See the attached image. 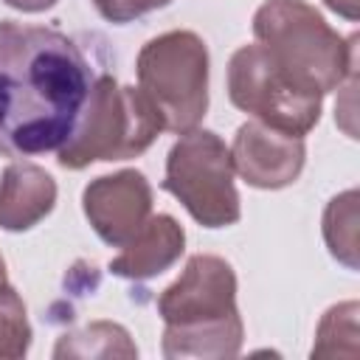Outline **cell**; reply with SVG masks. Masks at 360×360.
I'll list each match as a JSON object with an SVG mask.
<instances>
[{"mask_svg": "<svg viewBox=\"0 0 360 360\" xmlns=\"http://www.w3.org/2000/svg\"><path fill=\"white\" fill-rule=\"evenodd\" d=\"M186 250V231L183 225L169 217L158 214L143 222V228L124 245V250L110 262L112 276L146 281L169 270Z\"/></svg>", "mask_w": 360, "mask_h": 360, "instance_id": "cell-10", "label": "cell"}, {"mask_svg": "<svg viewBox=\"0 0 360 360\" xmlns=\"http://www.w3.org/2000/svg\"><path fill=\"white\" fill-rule=\"evenodd\" d=\"M228 98L256 121L301 138L315 129L323 107V96L287 82L259 45H242L233 51L228 62Z\"/></svg>", "mask_w": 360, "mask_h": 360, "instance_id": "cell-7", "label": "cell"}, {"mask_svg": "<svg viewBox=\"0 0 360 360\" xmlns=\"http://www.w3.org/2000/svg\"><path fill=\"white\" fill-rule=\"evenodd\" d=\"M138 346L132 343L129 332L112 321H93L79 332H65L56 346L53 357H135Z\"/></svg>", "mask_w": 360, "mask_h": 360, "instance_id": "cell-12", "label": "cell"}, {"mask_svg": "<svg viewBox=\"0 0 360 360\" xmlns=\"http://www.w3.org/2000/svg\"><path fill=\"white\" fill-rule=\"evenodd\" d=\"M323 3H326L335 14H340V17L352 20V22H354V20H357V14H360V11H357L360 0H323Z\"/></svg>", "mask_w": 360, "mask_h": 360, "instance_id": "cell-18", "label": "cell"}, {"mask_svg": "<svg viewBox=\"0 0 360 360\" xmlns=\"http://www.w3.org/2000/svg\"><path fill=\"white\" fill-rule=\"evenodd\" d=\"M163 132V121L141 87L118 84L110 73L93 79L84 110L70 138L59 146V166L79 172L98 160H129L143 155Z\"/></svg>", "mask_w": 360, "mask_h": 360, "instance_id": "cell-4", "label": "cell"}, {"mask_svg": "<svg viewBox=\"0 0 360 360\" xmlns=\"http://www.w3.org/2000/svg\"><path fill=\"white\" fill-rule=\"evenodd\" d=\"M56 205V180L37 163L14 160L0 177V228L28 231Z\"/></svg>", "mask_w": 360, "mask_h": 360, "instance_id": "cell-11", "label": "cell"}, {"mask_svg": "<svg viewBox=\"0 0 360 360\" xmlns=\"http://www.w3.org/2000/svg\"><path fill=\"white\" fill-rule=\"evenodd\" d=\"M31 349V323L20 292L0 284V360H20Z\"/></svg>", "mask_w": 360, "mask_h": 360, "instance_id": "cell-14", "label": "cell"}, {"mask_svg": "<svg viewBox=\"0 0 360 360\" xmlns=\"http://www.w3.org/2000/svg\"><path fill=\"white\" fill-rule=\"evenodd\" d=\"M0 284H6V262H3V256H0Z\"/></svg>", "mask_w": 360, "mask_h": 360, "instance_id": "cell-19", "label": "cell"}, {"mask_svg": "<svg viewBox=\"0 0 360 360\" xmlns=\"http://www.w3.org/2000/svg\"><path fill=\"white\" fill-rule=\"evenodd\" d=\"M231 149L233 172L253 188L276 191L298 180L307 160L301 135L273 129L262 121H248L236 129Z\"/></svg>", "mask_w": 360, "mask_h": 360, "instance_id": "cell-9", "label": "cell"}, {"mask_svg": "<svg viewBox=\"0 0 360 360\" xmlns=\"http://www.w3.org/2000/svg\"><path fill=\"white\" fill-rule=\"evenodd\" d=\"M6 6L17 8V11H25V14H39V11H48L53 8L59 0H3Z\"/></svg>", "mask_w": 360, "mask_h": 360, "instance_id": "cell-17", "label": "cell"}, {"mask_svg": "<svg viewBox=\"0 0 360 360\" xmlns=\"http://www.w3.org/2000/svg\"><path fill=\"white\" fill-rule=\"evenodd\" d=\"M82 208L107 245L124 248L152 217V186L135 169L101 174L84 186Z\"/></svg>", "mask_w": 360, "mask_h": 360, "instance_id": "cell-8", "label": "cell"}, {"mask_svg": "<svg viewBox=\"0 0 360 360\" xmlns=\"http://www.w3.org/2000/svg\"><path fill=\"white\" fill-rule=\"evenodd\" d=\"M256 45L295 87L326 96L354 76L357 37H340L304 0H267L253 14Z\"/></svg>", "mask_w": 360, "mask_h": 360, "instance_id": "cell-3", "label": "cell"}, {"mask_svg": "<svg viewBox=\"0 0 360 360\" xmlns=\"http://www.w3.org/2000/svg\"><path fill=\"white\" fill-rule=\"evenodd\" d=\"M323 239L329 253L357 270V191L349 188L329 200L323 211Z\"/></svg>", "mask_w": 360, "mask_h": 360, "instance_id": "cell-13", "label": "cell"}, {"mask_svg": "<svg viewBox=\"0 0 360 360\" xmlns=\"http://www.w3.org/2000/svg\"><path fill=\"white\" fill-rule=\"evenodd\" d=\"M163 318V354L177 357H236L245 326L236 309V273L222 256L197 253L158 298Z\"/></svg>", "mask_w": 360, "mask_h": 360, "instance_id": "cell-2", "label": "cell"}, {"mask_svg": "<svg viewBox=\"0 0 360 360\" xmlns=\"http://www.w3.org/2000/svg\"><path fill=\"white\" fill-rule=\"evenodd\" d=\"M172 0H93L96 11L107 20V22H115V25H124V22H132L149 11H158L163 6H169Z\"/></svg>", "mask_w": 360, "mask_h": 360, "instance_id": "cell-16", "label": "cell"}, {"mask_svg": "<svg viewBox=\"0 0 360 360\" xmlns=\"http://www.w3.org/2000/svg\"><path fill=\"white\" fill-rule=\"evenodd\" d=\"M233 177L236 172L225 141L211 129L194 127L169 149L163 188L174 194L202 228H228L242 217Z\"/></svg>", "mask_w": 360, "mask_h": 360, "instance_id": "cell-6", "label": "cell"}, {"mask_svg": "<svg viewBox=\"0 0 360 360\" xmlns=\"http://www.w3.org/2000/svg\"><path fill=\"white\" fill-rule=\"evenodd\" d=\"M135 73L163 129L183 135L202 121L208 110V48L200 34L177 28L152 37L138 51Z\"/></svg>", "mask_w": 360, "mask_h": 360, "instance_id": "cell-5", "label": "cell"}, {"mask_svg": "<svg viewBox=\"0 0 360 360\" xmlns=\"http://www.w3.org/2000/svg\"><path fill=\"white\" fill-rule=\"evenodd\" d=\"M93 79L87 56L68 34L0 20V155L59 152Z\"/></svg>", "mask_w": 360, "mask_h": 360, "instance_id": "cell-1", "label": "cell"}, {"mask_svg": "<svg viewBox=\"0 0 360 360\" xmlns=\"http://www.w3.org/2000/svg\"><path fill=\"white\" fill-rule=\"evenodd\" d=\"M357 338V301L335 304L326 309V315L318 323V340L312 346V357H335L338 354V340H346L352 349Z\"/></svg>", "mask_w": 360, "mask_h": 360, "instance_id": "cell-15", "label": "cell"}]
</instances>
